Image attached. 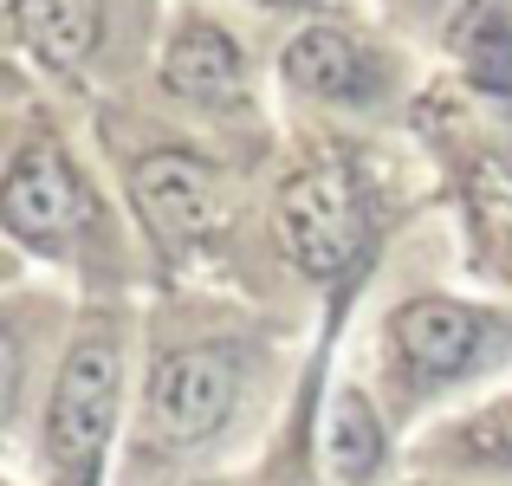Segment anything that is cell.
Returning <instances> with one entry per match:
<instances>
[{
    "mask_svg": "<svg viewBox=\"0 0 512 486\" xmlns=\"http://www.w3.org/2000/svg\"><path fill=\"white\" fill-rule=\"evenodd\" d=\"M117 383H124L117 344L104 331H85L78 350L65 357L59 389H52V415H46V454L65 474H91V461L104 454L117 422Z\"/></svg>",
    "mask_w": 512,
    "mask_h": 486,
    "instance_id": "cell-1",
    "label": "cell"
},
{
    "mask_svg": "<svg viewBox=\"0 0 512 486\" xmlns=\"http://www.w3.org/2000/svg\"><path fill=\"white\" fill-rule=\"evenodd\" d=\"M279 234H286L292 260L312 279H331L338 266H350V253L363 240V208H357L350 175H338V169L292 175L286 195H279Z\"/></svg>",
    "mask_w": 512,
    "mask_h": 486,
    "instance_id": "cell-2",
    "label": "cell"
},
{
    "mask_svg": "<svg viewBox=\"0 0 512 486\" xmlns=\"http://www.w3.org/2000/svg\"><path fill=\"white\" fill-rule=\"evenodd\" d=\"M234 402V363L214 350H169L150 376V428L163 441H201Z\"/></svg>",
    "mask_w": 512,
    "mask_h": 486,
    "instance_id": "cell-3",
    "label": "cell"
},
{
    "mask_svg": "<svg viewBox=\"0 0 512 486\" xmlns=\"http://www.w3.org/2000/svg\"><path fill=\"white\" fill-rule=\"evenodd\" d=\"M130 201L163 247H188L214 227V175L182 150H156L130 169Z\"/></svg>",
    "mask_w": 512,
    "mask_h": 486,
    "instance_id": "cell-4",
    "label": "cell"
},
{
    "mask_svg": "<svg viewBox=\"0 0 512 486\" xmlns=\"http://www.w3.org/2000/svg\"><path fill=\"white\" fill-rule=\"evenodd\" d=\"M85 195H78V175L52 143H26L7 169V188H0V214H7V234L26 240V247H52L65 227L78 221Z\"/></svg>",
    "mask_w": 512,
    "mask_h": 486,
    "instance_id": "cell-5",
    "label": "cell"
},
{
    "mask_svg": "<svg viewBox=\"0 0 512 486\" xmlns=\"http://www.w3.org/2000/svg\"><path fill=\"white\" fill-rule=\"evenodd\" d=\"M480 337H487V318L467 312L454 299H415L389 318V350L402 357V370L415 376H454L474 363Z\"/></svg>",
    "mask_w": 512,
    "mask_h": 486,
    "instance_id": "cell-6",
    "label": "cell"
},
{
    "mask_svg": "<svg viewBox=\"0 0 512 486\" xmlns=\"http://www.w3.org/2000/svg\"><path fill=\"white\" fill-rule=\"evenodd\" d=\"M292 91L305 98H331V104H363L376 98V65L344 26H299L286 39V59H279Z\"/></svg>",
    "mask_w": 512,
    "mask_h": 486,
    "instance_id": "cell-7",
    "label": "cell"
},
{
    "mask_svg": "<svg viewBox=\"0 0 512 486\" xmlns=\"http://www.w3.org/2000/svg\"><path fill=\"white\" fill-rule=\"evenodd\" d=\"M163 78H169V91H182V98H234L240 91V52H234V39L221 33V26H208V20H182L175 26V39H169V52H163Z\"/></svg>",
    "mask_w": 512,
    "mask_h": 486,
    "instance_id": "cell-8",
    "label": "cell"
},
{
    "mask_svg": "<svg viewBox=\"0 0 512 486\" xmlns=\"http://www.w3.org/2000/svg\"><path fill=\"white\" fill-rule=\"evenodd\" d=\"M13 39L39 65L65 72L98 46V0H13Z\"/></svg>",
    "mask_w": 512,
    "mask_h": 486,
    "instance_id": "cell-9",
    "label": "cell"
},
{
    "mask_svg": "<svg viewBox=\"0 0 512 486\" xmlns=\"http://www.w3.org/2000/svg\"><path fill=\"white\" fill-rule=\"evenodd\" d=\"M325 454H331V467H338V480H350V486H363L376 467H383V422H376V409L357 396V389H344V396L331 402Z\"/></svg>",
    "mask_w": 512,
    "mask_h": 486,
    "instance_id": "cell-10",
    "label": "cell"
},
{
    "mask_svg": "<svg viewBox=\"0 0 512 486\" xmlns=\"http://www.w3.org/2000/svg\"><path fill=\"white\" fill-rule=\"evenodd\" d=\"M461 59L474 78H487L493 91L512 85V20H506V0H480V13L461 20Z\"/></svg>",
    "mask_w": 512,
    "mask_h": 486,
    "instance_id": "cell-11",
    "label": "cell"
},
{
    "mask_svg": "<svg viewBox=\"0 0 512 486\" xmlns=\"http://www.w3.org/2000/svg\"><path fill=\"white\" fill-rule=\"evenodd\" d=\"M448 448L474 467H512V396L493 402V409H480L474 422H461L448 435Z\"/></svg>",
    "mask_w": 512,
    "mask_h": 486,
    "instance_id": "cell-12",
    "label": "cell"
},
{
    "mask_svg": "<svg viewBox=\"0 0 512 486\" xmlns=\"http://www.w3.org/2000/svg\"><path fill=\"white\" fill-rule=\"evenodd\" d=\"M474 208H480L487 227H512V175L500 162H487V169L474 175Z\"/></svg>",
    "mask_w": 512,
    "mask_h": 486,
    "instance_id": "cell-13",
    "label": "cell"
}]
</instances>
